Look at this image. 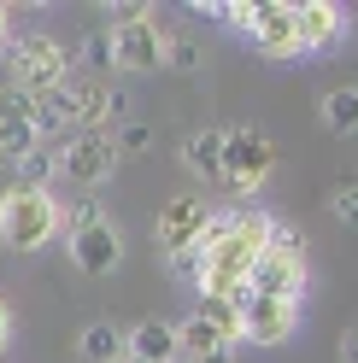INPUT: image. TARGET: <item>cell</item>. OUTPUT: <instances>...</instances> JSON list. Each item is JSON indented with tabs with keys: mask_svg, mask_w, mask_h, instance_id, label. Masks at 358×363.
Here are the masks:
<instances>
[{
	"mask_svg": "<svg viewBox=\"0 0 358 363\" xmlns=\"http://www.w3.org/2000/svg\"><path fill=\"white\" fill-rule=\"evenodd\" d=\"M294 24H300V48L318 53V48H329V41H341L347 12L335 6V0H300V6H294Z\"/></svg>",
	"mask_w": 358,
	"mask_h": 363,
	"instance_id": "7c38bea8",
	"label": "cell"
},
{
	"mask_svg": "<svg viewBox=\"0 0 358 363\" xmlns=\"http://www.w3.org/2000/svg\"><path fill=\"white\" fill-rule=\"evenodd\" d=\"M82 53H88V65H112V48H106V35H100V30L82 41Z\"/></svg>",
	"mask_w": 358,
	"mask_h": 363,
	"instance_id": "d4e9b609",
	"label": "cell"
},
{
	"mask_svg": "<svg viewBox=\"0 0 358 363\" xmlns=\"http://www.w3.org/2000/svg\"><path fill=\"white\" fill-rule=\"evenodd\" d=\"M106 48H112V65H118V71H153V65L165 59V30L153 24V12H141V18L112 24Z\"/></svg>",
	"mask_w": 358,
	"mask_h": 363,
	"instance_id": "ba28073f",
	"label": "cell"
},
{
	"mask_svg": "<svg viewBox=\"0 0 358 363\" xmlns=\"http://www.w3.org/2000/svg\"><path fill=\"white\" fill-rule=\"evenodd\" d=\"M59 235V199L36 188H6L0 194V246L12 252H36Z\"/></svg>",
	"mask_w": 358,
	"mask_h": 363,
	"instance_id": "3957f363",
	"label": "cell"
},
{
	"mask_svg": "<svg viewBox=\"0 0 358 363\" xmlns=\"http://www.w3.org/2000/svg\"><path fill=\"white\" fill-rule=\"evenodd\" d=\"M71 77V53L59 48L53 35H18L6 48V82L24 88V94H53V88Z\"/></svg>",
	"mask_w": 358,
	"mask_h": 363,
	"instance_id": "277c9868",
	"label": "cell"
},
{
	"mask_svg": "<svg viewBox=\"0 0 358 363\" xmlns=\"http://www.w3.org/2000/svg\"><path fill=\"white\" fill-rule=\"evenodd\" d=\"M271 223L276 217L259 206H229V235L212 252H200V293L206 299H235L247 287V269L264 252V240H271Z\"/></svg>",
	"mask_w": 358,
	"mask_h": 363,
	"instance_id": "6da1fadb",
	"label": "cell"
},
{
	"mask_svg": "<svg viewBox=\"0 0 358 363\" xmlns=\"http://www.w3.org/2000/svg\"><path fill=\"white\" fill-rule=\"evenodd\" d=\"M170 363H183V357H170Z\"/></svg>",
	"mask_w": 358,
	"mask_h": 363,
	"instance_id": "4dcf8cb0",
	"label": "cell"
},
{
	"mask_svg": "<svg viewBox=\"0 0 358 363\" xmlns=\"http://www.w3.org/2000/svg\"><path fill=\"white\" fill-rule=\"evenodd\" d=\"M129 334V357L136 363H170L176 357V323H165V316H147V323L124 328Z\"/></svg>",
	"mask_w": 358,
	"mask_h": 363,
	"instance_id": "4fadbf2b",
	"label": "cell"
},
{
	"mask_svg": "<svg viewBox=\"0 0 358 363\" xmlns=\"http://www.w3.org/2000/svg\"><path fill=\"white\" fill-rule=\"evenodd\" d=\"M53 182H59V147L36 141V147L12 164V182H6V188H36V194H48Z\"/></svg>",
	"mask_w": 358,
	"mask_h": 363,
	"instance_id": "5bb4252c",
	"label": "cell"
},
{
	"mask_svg": "<svg viewBox=\"0 0 358 363\" xmlns=\"http://www.w3.org/2000/svg\"><path fill=\"white\" fill-rule=\"evenodd\" d=\"M112 170H118L112 129H77L71 141L59 147V176H65V182H77V188H100Z\"/></svg>",
	"mask_w": 358,
	"mask_h": 363,
	"instance_id": "52a82bcc",
	"label": "cell"
},
{
	"mask_svg": "<svg viewBox=\"0 0 358 363\" xmlns=\"http://www.w3.org/2000/svg\"><path fill=\"white\" fill-rule=\"evenodd\" d=\"M36 141H41V135H36L30 123H0V170L12 176V164H18V158H24Z\"/></svg>",
	"mask_w": 358,
	"mask_h": 363,
	"instance_id": "d6986e66",
	"label": "cell"
},
{
	"mask_svg": "<svg viewBox=\"0 0 358 363\" xmlns=\"http://www.w3.org/2000/svg\"><path fill=\"white\" fill-rule=\"evenodd\" d=\"M253 48L264 59H300V24H294V0H253Z\"/></svg>",
	"mask_w": 358,
	"mask_h": 363,
	"instance_id": "9c48e42d",
	"label": "cell"
},
{
	"mask_svg": "<svg viewBox=\"0 0 358 363\" xmlns=\"http://www.w3.org/2000/svg\"><path fill=\"white\" fill-rule=\"evenodd\" d=\"M235 316H241V340L247 346H282L300 334V299H264V293H235Z\"/></svg>",
	"mask_w": 358,
	"mask_h": 363,
	"instance_id": "8992f818",
	"label": "cell"
},
{
	"mask_svg": "<svg viewBox=\"0 0 358 363\" xmlns=\"http://www.w3.org/2000/svg\"><path fill=\"white\" fill-rule=\"evenodd\" d=\"M165 269H170L183 287H200V252H194V246H183V252H165Z\"/></svg>",
	"mask_w": 358,
	"mask_h": 363,
	"instance_id": "7402d4cb",
	"label": "cell"
},
{
	"mask_svg": "<svg viewBox=\"0 0 358 363\" xmlns=\"http://www.w3.org/2000/svg\"><path fill=\"white\" fill-rule=\"evenodd\" d=\"M300 287H305V240H300V229H288V223H271V240H264V252L247 269V293L300 299Z\"/></svg>",
	"mask_w": 358,
	"mask_h": 363,
	"instance_id": "7a4b0ae2",
	"label": "cell"
},
{
	"mask_svg": "<svg viewBox=\"0 0 358 363\" xmlns=\"http://www.w3.org/2000/svg\"><path fill=\"white\" fill-rule=\"evenodd\" d=\"M159 65H170V71H200V48L188 35H165V59Z\"/></svg>",
	"mask_w": 358,
	"mask_h": 363,
	"instance_id": "44dd1931",
	"label": "cell"
},
{
	"mask_svg": "<svg viewBox=\"0 0 358 363\" xmlns=\"http://www.w3.org/2000/svg\"><path fill=\"white\" fill-rule=\"evenodd\" d=\"M194 316H206V323H212L223 340H235V346H241V316H235V299H206V293H200Z\"/></svg>",
	"mask_w": 358,
	"mask_h": 363,
	"instance_id": "ac0fdd59",
	"label": "cell"
},
{
	"mask_svg": "<svg viewBox=\"0 0 358 363\" xmlns=\"http://www.w3.org/2000/svg\"><path fill=\"white\" fill-rule=\"evenodd\" d=\"M341 363H358V323L341 328Z\"/></svg>",
	"mask_w": 358,
	"mask_h": 363,
	"instance_id": "484cf974",
	"label": "cell"
},
{
	"mask_svg": "<svg viewBox=\"0 0 358 363\" xmlns=\"http://www.w3.org/2000/svg\"><path fill=\"white\" fill-rule=\"evenodd\" d=\"M329 211L347 223V229H358V182H341V188L329 194Z\"/></svg>",
	"mask_w": 358,
	"mask_h": 363,
	"instance_id": "603a6c76",
	"label": "cell"
},
{
	"mask_svg": "<svg viewBox=\"0 0 358 363\" xmlns=\"http://www.w3.org/2000/svg\"><path fill=\"white\" fill-rule=\"evenodd\" d=\"M6 30H12V18H6V6H0V41H6Z\"/></svg>",
	"mask_w": 358,
	"mask_h": 363,
	"instance_id": "f1b7e54d",
	"label": "cell"
},
{
	"mask_svg": "<svg viewBox=\"0 0 358 363\" xmlns=\"http://www.w3.org/2000/svg\"><path fill=\"white\" fill-rule=\"evenodd\" d=\"M6 340H12V311H6V299H0V352H6Z\"/></svg>",
	"mask_w": 358,
	"mask_h": 363,
	"instance_id": "83f0119b",
	"label": "cell"
},
{
	"mask_svg": "<svg viewBox=\"0 0 358 363\" xmlns=\"http://www.w3.org/2000/svg\"><path fill=\"white\" fill-rule=\"evenodd\" d=\"M147 141H153L147 123H124V135H112V147H118V152H147Z\"/></svg>",
	"mask_w": 358,
	"mask_h": 363,
	"instance_id": "cb8c5ba5",
	"label": "cell"
},
{
	"mask_svg": "<svg viewBox=\"0 0 358 363\" xmlns=\"http://www.w3.org/2000/svg\"><path fill=\"white\" fill-rule=\"evenodd\" d=\"M223 6H229V0H200L194 12H200V18H217V24H223Z\"/></svg>",
	"mask_w": 358,
	"mask_h": 363,
	"instance_id": "4316f807",
	"label": "cell"
},
{
	"mask_svg": "<svg viewBox=\"0 0 358 363\" xmlns=\"http://www.w3.org/2000/svg\"><path fill=\"white\" fill-rule=\"evenodd\" d=\"M206 217H212V206H206L200 194H176V199H165V206H159L153 235H159L165 252H183V246H194V235L206 229Z\"/></svg>",
	"mask_w": 358,
	"mask_h": 363,
	"instance_id": "8fae6325",
	"label": "cell"
},
{
	"mask_svg": "<svg viewBox=\"0 0 358 363\" xmlns=\"http://www.w3.org/2000/svg\"><path fill=\"white\" fill-rule=\"evenodd\" d=\"M271 170H276V147L259 123L223 129V188L229 194H259Z\"/></svg>",
	"mask_w": 358,
	"mask_h": 363,
	"instance_id": "5b68a950",
	"label": "cell"
},
{
	"mask_svg": "<svg viewBox=\"0 0 358 363\" xmlns=\"http://www.w3.org/2000/svg\"><path fill=\"white\" fill-rule=\"evenodd\" d=\"M0 123H30V129H36V94L0 82Z\"/></svg>",
	"mask_w": 358,
	"mask_h": 363,
	"instance_id": "ffe728a7",
	"label": "cell"
},
{
	"mask_svg": "<svg viewBox=\"0 0 358 363\" xmlns=\"http://www.w3.org/2000/svg\"><path fill=\"white\" fill-rule=\"evenodd\" d=\"M323 123L335 129V135H358V88H329L323 94Z\"/></svg>",
	"mask_w": 358,
	"mask_h": 363,
	"instance_id": "e0dca14e",
	"label": "cell"
},
{
	"mask_svg": "<svg viewBox=\"0 0 358 363\" xmlns=\"http://www.w3.org/2000/svg\"><path fill=\"white\" fill-rule=\"evenodd\" d=\"M124 363H136V357H124Z\"/></svg>",
	"mask_w": 358,
	"mask_h": 363,
	"instance_id": "f546056e",
	"label": "cell"
},
{
	"mask_svg": "<svg viewBox=\"0 0 358 363\" xmlns=\"http://www.w3.org/2000/svg\"><path fill=\"white\" fill-rule=\"evenodd\" d=\"M183 164L200 182H223V129H194L183 141Z\"/></svg>",
	"mask_w": 358,
	"mask_h": 363,
	"instance_id": "2e32d148",
	"label": "cell"
},
{
	"mask_svg": "<svg viewBox=\"0 0 358 363\" xmlns=\"http://www.w3.org/2000/svg\"><path fill=\"white\" fill-rule=\"evenodd\" d=\"M71 264L82 276H112V269L124 264V235L112 229L106 217H88L71 229Z\"/></svg>",
	"mask_w": 358,
	"mask_h": 363,
	"instance_id": "30bf717a",
	"label": "cell"
},
{
	"mask_svg": "<svg viewBox=\"0 0 358 363\" xmlns=\"http://www.w3.org/2000/svg\"><path fill=\"white\" fill-rule=\"evenodd\" d=\"M77 352H82V363H124L129 357V334L118 323H88L77 334Z\"/></svg>",
	"mask_w": 358,
	"mask_h": 363,
	"instance_id": "9a60e30c",
	"label": "cell"
}]
</instances>
